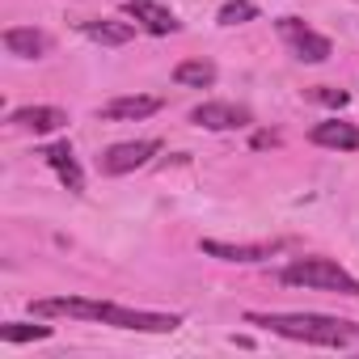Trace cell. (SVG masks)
Returning <instances> with one entry per match:
<instances>
[{
  "label": "cell",
  "instance_id": "6da1fadb",
  "mask_svg": "<svg viewBox=\"0 0 359 359\" xmlns=\"http://www.w3.org/2000/svg\"><path fill=\"white\" fill-rule=\"evenodd\" d=\"M250 325H262L279 338L309 342V346H351L359 342V325L325 313H245Z\"/></svg>",
  "mask_w": 359,
  "mask_h": 359
},
{
  "label": "cell",
  "instance_id": "5b68a950",
  "mask_svg": "<svg viewBox=\"0 0 359 359\" xmlns=\"http://www.w3.org/2000/svg\"><path fill=\"white\" fill-rule=\"evenodd\" d=\"M156 152H161V140H127V144H110V148L102 152V173H110V177L131 173V169L148 165Z\"/></svg>",
  "mask_w": 359,
  "mask_h": 359
},
{
  "label": "cell",
  "instance_id": "e0dca14e",
  "mask_svg": "<svg viewBox=\"0 0 359 359\" xmlns=\"http://www.w3.org/2000/svg\"><path fill=\"white\" fill-rule=\"evenodd\" d=\"M0 338H5V342H43V338H51V325H30V321H5V325H0Z\"/></svg>",
  "mask_w": 359,
  "mask_h": 359
},
{
  "label": "cell",
  "instance_id": "d6986e66",
  "mask_svg": "<svg viewBox=\"0 0 359 359\" xmlns=\"http://www.w3.org/2000/svg\"><path fill=\"white\" fill-rule=\"evenodd\" d=\"M313 102H321V106H338V110H342V106L351 102V93H346V89H330V85H321V89H313Z\"/></svg>",
  "mask_w": 359,
  "mask_h": 359
},
{
  "label": "cell",
  "instance_id": "2e32d148",
  "mask_svg": "<svg viewBox=\"0 0 359 359\" xmlns=\"http://www.w3.org/2000/svg\"><path fill=\"white\" fill-rule=\"evenodd\" d=\"M173 81L187 89H212L216 85V64L212 60H182L173 68Z\"/></svg>",
  "mask_w": 359,
  "mask_h": 359
},
{
  "label": "cell",
  "instance_id": "277c9868",
  "mask_svg": "<svg viewBox=\"0 0 359 359\" xmlns=\"http://www.w3.org/2000/svg\"><path fill=\"white\" fill-rule=\"evenodd\" d=\"M279 34H283V43L296 51V60H304V64H325L330 55H334V43L325 39V34H317L309 22H300V18H279Z\"/></svg>",
  "mask_w": 359,
  "mask_h": 359
},
{
  "label": "cell",
  "instance_id": "3957f363",
  "mask_svg": "<svg viewBox=\"0 0 359 359\" xmlns=\"http://www.w3.org/2000/svg\"><path fill=\"white\" fill-rule=\"evenodd\" d=\"M102 325L135 330V334H173L177 325H182V317H177V313H152V309H127V304L102 300Z\"/></svg>",
  "mask_w": 359,
  "mask_h": 359
},
{
  "label": "cell",
  "instance_id": "7a4b0ae2",
  "mask_svg": "<svg viewBox=\"0 0 359 359\" xmlns=\"http://www.w3.org/2000/svg\"><path fill=\"white\" fill-rule=\"evenodd\" d=\"M279 279L287 287H317V292H334V296H359V279L351 271H342L334 258H296L279 271Z\"/></svg>",
  "mask_w": 359,
  "mask_h": 359
},
{
  "label": "cell",
  "instance_id": "ffe728a7",
  "mask_svg": "<svg viewBox=\"0 0 359 359\" xmlns=\"http://www.w3.org/2000/svg\"><path fill=\"white\" fill-rule=\"evenodd\" d=\"M271 144H279V135H266V131L254 135V148H271Z\"/></svg>",
  "mask_w": 359,
  "mask_h": 359
},
{
  "label": "cell",
  "instance_id": "8992f818",
  "mask_svg": "<svg viewBox=\"0 0 359 359\" xmlns=\"http://www.w3.org/2000/svg\"><path fill=\"white\" fill-rule=\"evenodd\" d=\"M191 123L195 127H208V131H241L254 123V114L237 102H203L191 110Z\"/></svg>",
  "mask_w": 359,
  "mask_h": 359
},
{
  "label": "cell",
  "instance_id": "5bb4252c",
  "mask_svg": "<svg viewBox=\"0 0 359 359\" xmlns=\"http://www.w3.org/2000/svg\"><path fill=\"white\" fill-rule=\"evenodd\" d=\"M309 140L321 144V148L355 152V148H359V127H355V123H342V118H330V123H317V127L309 131Z\"/></svg>",
  "mask_w": 359,
  "mask_h": 359
},
{
  "label": "cell",
  "instance_id": "ac0fdd59",
  "mask_svg": "<svg viewBox=\"0 0 359 359\" xmlns=\"http://www.w3.org/2000/svg\"><path fill=\"white\" fill-rule=\"evenodd\" d=\"M258 18V5L254 0H229V5L220 9V26H245Z\"/></svg>",
  "mask_w": 359,
  "mask_h": 359
},
{
  "label": "cell",
  "instance_id": "52a82bcc",
  "mask_svg": "<svg viewBox=\"0 0 359 359\" xmlns=\"http://www.w3.org/2000/svg\"><path fill=\"white\" fill-rule=\"evenodd\" d=\"M34 317H68V321H102V300H85V296H47V300H30Z\"/></svg>",
  "mask_w": 359,
  "mask_h": 359
},
{
  "label": "cell",
  "instance_id": "8fae6325",
  "mask_svg": "<svg viewBox=\"0 0 359 359\" xmlns=\"http://www.w3.org/2000/svg\"><path fill=\"white\" fill-rule=\"evenodd\" d=\"M161 110V97L152 93H131V97H114L97 110V118H110V123H131V118H148Z\"/></svg>",
  "mask_w": 359,
  "mask_h": 359
},
{
  "label": "cell",
  "instance_id": "7c38bea8",
  "mask_svg": "<svg viewBox=\"0 0 359 359\" xmlns=\"http://www.w3.org/2000/svg\"><path fill=\"white\" fill-rule=\"evenodd\" d=\"M5 51L18 60H43L51 51V39L34 26H13V30H5Z\"/></svg>",
  "mask_w": 359,
  "mask_h": 359
},
{
  "label": "cell",
  "instance_id": "9c48e42d",
  "mask_svg": "<svg viewBox=\"0 0 359 359\" xmlns=\"http://www.w3.org/2000/svg\"><path fill=\"white\" fill-rule=\"evenodd\" d=\"M9 123H13L18 131L47 135V131H60V127H68V110H60V106H18V110L9 114Z\"/></svg>",
  "mask_w": 359,
  "mask_h": 359
},
{
  "label": "cell",
  "instance_id": "30bf717a",
  "mask_svg": "<svg viewBox=\"0 0 359 359\" xmlns=\"http://www.w3.org/2000/svg\"><path fill=\"white\" fill-rule=\"evenodd\" d=\"M199 250L208 258H220V262H262V258H275L279 254V241H254V245H229V241H199Z\"/></svg>",
  "mask_w": 359,
  "mask_h": 359
},
{
  "label": "cell",
  "instance_id": "ba28073f",
  "mask_svg": "<svg viewBox=\"0 0 359 359\" xmlns=\"http://www.w3.org/2000/svg\"><path fill=\"white\" fill-rule=\"evenodd\" d=\"M123 18H131L140 30H148V34H177V26H182V22H177L165 5H156V0H127V5H123Z\"/></svg>",
  "mask_w": 359,
  "mask_h": 359
},
{
  "label": "cell",
  "instance_id": "9a60e30c",
  "mask_svg": "<svg viewBox=\"0 0 359 359\" xmlns=\"http://www.w3.org/2000/svg\"><path fill=\"white\" fill-rule=\"evenodd\" d=\"M81 30L102 43V47H123L135 39V22H114V18H93V22H81Z\"/></svg>",
  "mask_w": 359,
  "mask_h": 359
},
{
  "label": "cell",
  "instance_id": "4fadbf2b",
  "mask_svg": "<svg viewBox=\"0 0 359 359\" xmlns=\"http://www.w3.org/2000/svg\"><path fill=\"white\" fill-rule=\"evenodd\" d=\"M43 156H47V165L60 173V182H64L72 195H81V191H85V173H81V161L72 156V148H68V144H47V148H43Z\"/></svg>",
  "mask_w": 359,
  "mask_h": 359
}]
</instances>
